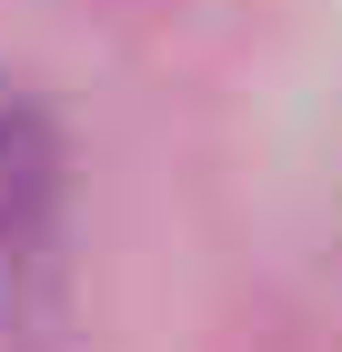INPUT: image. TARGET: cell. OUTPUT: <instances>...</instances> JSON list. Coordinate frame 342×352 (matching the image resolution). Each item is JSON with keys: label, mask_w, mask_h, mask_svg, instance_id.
<instances>
[{"label": "cell", "mask_w": 342, "mask_h": 352, "mask_svg": "<svg viewBox=\"0 0 342 352\" xmlns=\"http://www.w3.org/2000/svg\"><path fill=\"white\" fill-rule=\"evenodd\" d=\"M61 212H71V151L51 111L0 101V322L51 312L61 292Z\"/></svg>", "instance_id": "obj_1"}]
</instances>
